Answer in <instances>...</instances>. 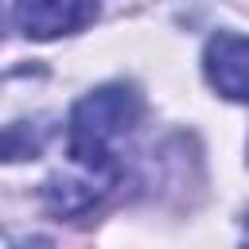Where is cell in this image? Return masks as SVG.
Returning a JSON list of instances; mask_svg holds the SVG:
<instances>
[{
  "mask_svg": "<svg viewBox=\"0 0 249 249\" xmlns=\"http://www.w3.org/2000/svg\"><path fill=\"white\" fill-rule=\"evenodd\" d=\"M202 70H206L210 86H214L222 97L249 105V35L218 31V35L206 43Z\"/></svg>",
  "mask_w": 249,
  "mask_h": 249,
  "instance_id": "7a4b0ae2",
  "label": "cell"
},
{
  "mask_svg": "<svg viewBox=\"0 0 249 249\" xmlns=\"http://www.w3.org/2000/svg\"><path fill=\"white\" fill-rule=\"evenodd\" d=\"M0 31H4V12H0Z\"/></svg>",
  "mask_w": 249,
  "mask_h": 249,
  "instance_id": "52a82bcc",
  "label": "cell"
},
{
  "mask_svg": "<svg viewBox=\"0 0 249 249\" xmlns=\"http://www.w3.org/2000/svg\"><path fill=\"white\" fill-rule=\"evenodd\" d=\"M140 121V97L132 86H101L70 109V163L117 167L113 144Z\"/></svg>",
  "mask_w": 249,
  "mask_h": 249,
  "instance_id": "6da1fadb",
  "label": "cell"
},
{
  "mask_svg": "<svg viewBox=\"0 0 249 249\" xmlns=\"http://www.w3.org/2000/svg\"><path fill=\"white\" fill-rule=\"evenodd\" d=\"M241 249H249V218H245V245Z\"/></svg>",
  "mask_w": 249,
  "mask_h": 249,
  "instance_id": "8992f818",
  "label": "cell"
},
{
  "mask_svg": "<svg viewBox=\"0 0 249 249\" xmlns=\"http://www.w3.org/2000/svg\"><path fill=\"white\" fill-rule=\"evenodd\" d=\"M47 144V128L43 124H27V121H16V124H4L0 128V160H35Z\"/></svg>",
  "mask_w": 249,
  "mask_h": 249,
  "instance_id": "5b68a950",
  "label": "cell"
},
{
  "mask_svg": "<svg viewBox=\"0 0 249 249\" xmlns=\"http://www.w3.org/2000/svg\"><path fill=\"white\" fill-rule=\"evenodd\" d=\"M97 0H16V23L27 39H58L86 27Z\"/></svg>",
  "mask_w": 249,
  "mask_h": 249,
  "instance_id": "277c9868",
  "label": "cell"
},
{
  "mask_svg": "<svg viewBox=\"0 0 249 249\" xmlns=\"http://www.w3.org/2000/svg\"><path fill=\"white\" fill-rule=\"evenodd\" d=\"M113 183H117V167H82V163H70V171L54 175L43 187V202L51 206V214L70 218V214L89 210Z\"/></svg>",
  "mask_w": 249,
  "mask_h": 249,
  "instance_id": "3957f363",
  "label": "cell"
}]
</instances>
